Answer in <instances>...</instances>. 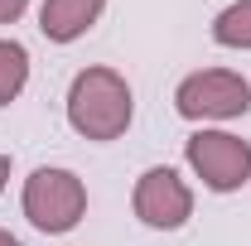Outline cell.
Returning a JSON list of instances; mask_svg holds the SVG:
<instances>
[{
  "mask_svg": "<svg viewBox=\"0 0 251 246\" xmlns=\"http://www.w3.org/2000/svg\"><path fill=\"white\" fill-rule=\"evenodd\" d=\"M188 213H193V193L188 184L174 174V169H145L140 174V184H135V217L145 222V227H159V232H174V227H184Z\"/></svg>",
  "mask_w": 251,
  "mask_h": 246,
  "instance_id": "5",
  "label": "cell"
},
{
  "mask_svg": "<svg viewBox=\"0 0 251 246\" xmlns=\"http://www.w3.org/2000/svg\"><path fill=\"white\" fill-rule=\"evenodd\" d=\"M174 106L188 121H227V116H242L251 106V87L242 73H227V68H208V73H193L179 82Z\"/></svg>",
  "mask_w": 251,
  "mask_h": 246,
  "instance_id": "3",
  "label": "cell"
},
{
  "mask_svg": "<svg viewBox=\"0 0 251 246\" xmlns=\"http://www.w3.org/2000/svg\"><path fill=\"white\" fill-rule=\"evenodd\" d=\"M101 5L106 0H44L39 29H44V39H53V44H73V39H82L97 25Z\"/></svg>",
  "mask_w": 251,
  "mask_h": 246,
  "instance_id": "6",
  "label": "cell"
},
{
  "mask_svg": "<svg viewBox=\"0 0 251 246\" xmlns=\"http://www.w3.org/2000/svg\"><path fill=\"white\" fill-rule=\"evenodd\" d=\"M25 5H29V0H0V25L20 20V15H25Z\"/></svg>",
  "mask_w": 251,
  "mask_h": 246,
  "instance_id": "9",
  "label": "cell"
},
{
  "mask_svg": "<svg viewBox=\"0 0 251 246\" xmlns=\"http://www.w3.org/2000/svg\"><path fill=\"white\" fill-rule=\"evenodd\" d=\"M87 213V188L73 169H34L25 179V217L39 232H73Z\"/></svg>",
  "mask_w": 251,
  "mask_h": 246,
  "instance_id": "2",
  "label": "cell"
},
{
  "mask_svg": "<svg viewBox=\"0 0 251 246\" xmlns=\"http://www.w3.org/2000/svg\"><path fill=\"white\" fill-rule=\"evenodd\" d=\"M5 179H10V159L0 154V193H5Z\"/></svg>",
  "mask_w": 251,
  "mask_h": 246,
  "instance_id": "10",
  "label": "cell"
},
{
  "mask_svg": "<svg viewBox=\"0 0 251 246\" xmlns=\"http://www.w3.org/2000/svg\"><path fill=\"white\" fill-rule=\"evenodd\" d=\"M0 246H20V242H15V237H10V232H5V227H0Z\"/></svg>",
  "mask_w": 251,
  "mask_h": 246,
  "instance_id": "11",
  "label": "cell"
},
{
  "mask_svg": "<svg viewBox=\"0 0 251 246\" xmlns=\"http://www.w3.org/2000/svg\"><path fill=\"white\" fill-rule=\"evenodd\" d=\"M184 154L193 164V174L213 193H232V188H242L251 179V145L237 140V135H227V130H198V135H188Z\"/></svg>",
  "mask_w": 251,
  "mask_h": 246,
  "instance_id": "4",
  "label": "cell"
},
{
  "mask_svg": "<svg viewBox=\"0 0 251 246\" xmlns=\"http://www.w3.org/2000/svg\"><path fill=\"white\" fill-rule=\"evenodd\" d=\"M130 111H135L130 87H126L121 73H111V68H87L68 87V121L87 140H116V135H126Z\"/></svg>",
  "mask_w": 251,
  "mask_h": 246,
  "instance_id": "1",
  "label": "cell"
},
{
  "mask_svg": "<svg viewBox=\"0 0 251 246\" xmlns=\"http://www.w3.org/2000/svg\"><path fill=\"white\" fill-rule=\"evenodd\" d=\"M213 39L222 49H251V0H237L222 10L213 20Z\"/></svg>",
  "mask_w": 251,
  "mask_h": 246,
  "instance_id": "8",
  "label": "cell"
},
{
  "mask_svg": "<svg viewBox=\"0 0 251 246\" xmlns=\"http://www.w3.org/2000/svg\"><path fill=\"white\" fill-rule=\"evenodd\" d=\"M29 82V53L15 39H0V106H10Z\"/></svg>",
  "mask_w": 251,
  "mask_h": 246,
  "instance_id": "7",
  "label": "cell"
}]
</instances>
